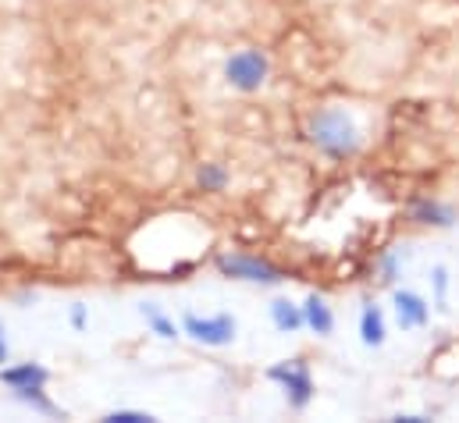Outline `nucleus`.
I'll return each instance as SVG.
<instances>
[{
    "mask_svg": "<svg viewBox=\"0 0 459 423\" xmlns=\"http://www.w3.org/2000/svg\"><path fill=\"white\" fill-rule=\"evenodd\" d=\"M139 314L146 320L150 334H157V338H164V341H178V338H182V324H175V317H168L157 303H143Z\"/></svg>",
    "mask_w": 459,
    "mask_h": 423,
    "instance_id": "13",
    "label": "nucleus"
},
{
    "mask_svg": "<svg viewBox=\"0 0 459 423\" xmlns=\"http://www.w3.org/2000/svg\"><path fill=\"white\" fill-rule=\"evenodd\" d=\"M182 334L193 338L204 349H229L238 338V320L231 317V314H207V317L186 314L182 317Z\"/></svg>",
    "mask_w": 459,
    "mask_h": 423,
    "instance_id": "5",
    "label": "nucleus"
},
{
    "mask_svg": "<svg viewBox=\"0 0 459 423\" xmlns=\"http://www.w3.org/2000/svg\"><path fill=\"white\" fill-rule=\"evenodd\" d=\"M271 324L281 331V334H296L307 327V317H303V306H296L292 299H271Z\"/></svg>",
    "mask_w": 459,
    "mask_h": 423,
    "instance_id": "11",
    "label": "nucleus"
},
{
    "mask_svg": "<svg viewBox=\"0 0 459 423\" xmlns=\"http://www.w3.org/2000/svg\"><path fill=\"white\" fill-rule=\"evenodd\" d=\"M267 79H271V57L260 47H238L225 61V82H229V90L242 93V97L260 93L267 86Z\"/></svg>",
    "mask_w": 459,
    "mask_h": 423,
    "instance_id": "3",
    "label": "nucleus"
},
{
    "mask_svg": "<svg viewBox=\"0 0 459 423\" xmlns=\"http://www.w3.org/2000/svg\"><path fill=\"white\" fill-rule=\"evenodd\" d=\"M196 186H200L204 193H211V196L229 193V186H231L229 164H221V160H207V164H200V168H196Z\"/></svg>",
    "mask_w": 459,
    "mask_h": 423,
    "instance_id": "12",
    "label": "nucleus"
},
{
    "mask_svg": "<svg viewBox=\"0 0 459 423\" xmlns=\"http://www.w3.org/2000/svg\"><path fill=\"white\" fill-rule=\"evenodd\" d=\"M399 267H403V253H399V249H388V253L377 260V281H381V285H395V281H399Z\"/></svg>",
    "mask_w": 459,
    "mask_h": 423,
    "instance_id": "15",
    "label": "nucleus"
},
{
    "mask_svg": "<svg viewBox=\"0 0 459 423\" xmlns=\"http://www.w3.org/2000/svg\"><path fill=\"white\" fill-rule=\"evenodd\" d=\"M50 381H54V374H50L43 363H36V359L0 367V384H4L11 395H18V392H32V388H50Z\"/></svg>",
    "mask_w": 459,
    "mask_h": 423,
    "instance_id": "6",
    "label": "nucleus"
},
{
    "mask_svg": "<svg viewBox=\"0 0 459 423\" xmlns=\"http://www.w3.org/2000/svg\"><path fill=\"white\" fill-rule=\"evenodd\" d=\"M214 267L221 278L246 281V285H281L289 278L278 263H271L267 256H256V253H218Z\"/></svg>",
    "mask_w": 459,
    "mask_h": 423,
    "instance_id": "4",
    "label": "nucleus"
},
{
    "mask_svg": "<svg viewBox=\"0 0 459 423\" xmlns=\"http://www.w3.org/2000/svg\"><path fill=\"white\" fill-rule=\"evenodd\" d=\"M303 317H307V327H310L314 334H321V338H328V334L335 331V314H332L328 299L317 296V292L307 296V303H303Z\"/></svg>",
    "mask_w": 459,
    "mask_h": 423,
    "instance_id": "9",
    "label": "nucleus"
},
{
    "mask_svg": "<svg viewBox=\"0 0 459 423\" xmlns=\"http://www.w3.org/2000/svg\"><path fill=\"white\" fill-rule=\"evenodd\" d=\"M100 420L104 423H153L157 417L146 413V410H111V413H104Z\"/></svg>",
    "mask_w": 459,
    "mask_h": 423,
    "instance_id": "17",
    "label": "nucleus"
},
{
    "mask_svg": "<svg viewBox=\"0 0 459 423\" xmlns=\"http://www.w3.org/2000/svg\"><path fill=\"white\" fill-rule=\"evenodd\" d=\"M264 377H267L271 384H278V388H281V395H285V402H289V410H292V413H303V410L314 402L317 384H314L310 363H307L303 356H292V359H278V363H271Z\"/></svg>",
    "mask_w": 459,
    "mask_h": 423,
    "instance_id": "2",
    "label": "nucleus"
},
{
    "mask_svg": "<svg viewBox=\"0 0 459 423\" xmlns=\"http://www.w3.org/2000/svg\"><path fill=\"white\" fill-rule=\"evenodd\" d=\"M431 289H435V310H449V271L446 267H435L431 271Z\"/></svg>",
    "mask_w": 459,
    "mask_h": 423,
    "instance_id": "16",
    "label": "nucleus"
},
{
    "mask_svg": "<svg viewBox=\"0 0 459 423\" xmlns=\"http://www.w3.org/2000/svg\"><path fill=\"white\" fill-rule=\"evenodd\" d=\"M307 142L328 160H352L363 146V132L345 107H321L307 121Z\"/></svg>",
    "mask_w": 459,
    "mask_h": 423,
    "instance_id": "1",
    "label": "nucleus"
},
{
    "mask_svg": "<svg viewBox=\"0 0 459 423\" xmlns=\"http://www.w3.org/2000/svg\"><path fill=\"white\" fill-rule=\"evenodd\" d=\"M68 324H72V331H86V327H90V306H86V303H72Z\"/></svg>",
    "mask_w": 459,
    "mask_h": 423,
    "instance_id": "18",
    "label": "nucleus"
},
{
    "mask_svg": "<svg viewBox=\"0 0 459 423\" xmlns=\"http://www.w3.org/2000/svg\"><path fill=\"white\" fill-rule=\"evenodd\" d=\"M431 417H417V413H399V417H392V423H428Z\"/></svg>",
    "mask_w": 459,
    "mask_h": 423,
    "instance_id": "20",
    "label": "nucleus"
},
{
    "mask_svg": "<svg viewBox=\"0 0 459 423\" xmlns=\"http://www.w3.org/2000/svg\"><path fill=\"white\" fill-rule=\"evenodd\" d=\"M14 402H22L25 410H32V413H39V417H65V410L50 399V392L47 388H32V392H18V395H11Z\"/></svg>",
    "mask_w": 459,
    "mask_h": 423,
    "instance_id": "14",
    "label": "nucleus"
},
{
    "mask_svg": "<svg viewBox=\"0 0 459 423\" xmlns=\"http://www.w3.org/2000/svg\"><path fill=\"white\" fill-rule=\"evenodd\" d=\"M388 338V327H385V314L374 306V303H363L359 310V341L367 349H381Z\"/></svg>",
    "mask_w": 459,
    "mask_h": 423,
    "instance_id": "10",
    "label": "nucleus"
},
{
    "mask_svg": "<svg viewBox=\"0 0 459 423\" xmlns=\"http://www.w3.org/2000/svg\"><path fill=\"white\" fill-rule=\"evenodd\" d=\"M7 363H11V341H7V327L0 320V367H7Z\"/></svg>",
    "mask_w": 459,
    "mask_h": 423,
    "instance_id": "19",
    "label": "nucleus"
},
{
    "mask_svg": "<svg viewBox=\"0 0 459 423\" xmlns=\"http://www.w3.org/2000/svg\"><path fill=\"white\" fill-rule=\"evenodd\" d=\"M406 213L420 228H453L456 224V211L446 200H435V196H413Z\"/></svg>",
    "mask_w": 459,
    "mask_h": 423,
    "instance_id": "8",
    "label": "nucleus"
},
{
    "mask_svg": "<svg viewBox=\"0 0 459 423\" xmlns=\"http://www.w3.org/2000/svg\"><path fill=\"white\" fill-rule=\"evenodd\" d=\"M392 306H395V320L403 331H417V327H428L431 320V303L410 289H395L392 292Z\"/></svg>",
    "mask_w": 459,
    "mask_h": 423,
    "instance_id": "7",
    "label": "nucleus"
}]
</instances>
